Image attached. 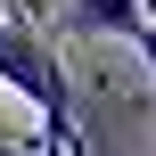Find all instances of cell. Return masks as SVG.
Masks as SVG:
<instances>
[{
	"mask_svg": "<svg viewBox=\"0 0 156 156\" xmlns=\"http://www.w3.org/2000/svg\"><path fill=\"white\" fill-rule=\"evenodd\" d=\"M58 25L66 33H115V41H132L140 33V0H66Z\"/></svg>",
	"mask_w": 156,
	"mask_h": 156,
	"instance_id": "1",
	"label": "cell"
},
{
	"mask_svg": "<svg viewBox=\"0 0 156 156\" xmlns=\"http://www.w3.org/2000/svg\"><path fill=\"white\" fill-rule=\"evenodd\" d=\"M8 8H16V16H25V25H33V0H8Z\"/></svg>",
	"mask_w": 156,
	"mask_h": 156,
	"instance_id": "4",
	"label": "cell"
},
{
	"mask_svg": "<svg viewBox=\"0 0 156 156\" xmlns=\"http://www.w3.org/2000/svg\"><path fill=\"white\" fill-rule=\"evenodd\" d=\"M0 156H41L33 132H16V123H8V99H0Z\"/></svg>",
	"mask_w": 156,
	"mask_h": 156,
	"instance_id": "2",
	"label": "cell"
},
{
	"mask_svg": "<svg viewBox=\"0 0 156 156\" xmlns=\"http://www.w3.org/2000/svg\"><path fill=\"white\" fill-rule=\"evenodd\" d=\"M132 49L148 58V74H156V25H140V33H132Z\"/></svg>",
	"mask_w": 156,
	"mask_h": 156,
	"instance_id": "3",
	"label": "cell"
},
{
	"mask_svg": "<svg viewBox=\"0 0 156 156\" xmlns=\"http://www.w3.org/2000/svg\"><path fill=\"white\" fill-rule=\"evenodd\" d=\"M140 25H156V0H140Z\"/></svg>",
	"mask_w": 156,
	"mask_h": 156,
	"instance_id": "5",
	"label": "cell"
}]
</instances>
